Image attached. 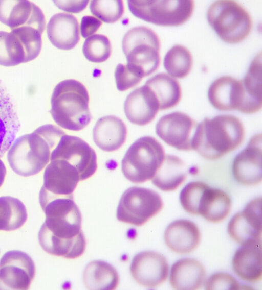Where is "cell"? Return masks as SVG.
Listing matches in <instances>:
<instances>
[{
    "label": "cell",
    "mask_w": 262,
    "mask_h": 290,
    "mask_svg": "<svg viewBox=\"0 0 262 290\" xmlns=\"http://www.w3.org/2000/svg\"><path fill=\"white\" fill-rule=\"evenodd\" d=\"M206 289H239L242 286L231 275L220 272L211 275L205 283Z\"/></svg>",
    "instance_id": "8d00e7d4"
},
{
    "label": "cell",
    "mask_w": 262,
    "mask_h": 290,
    "mask_svg": "<svg viewBox=\"0 0 262 290\" xmlns=\"http://www.w3.org/2000/svg\"><path fill=\"white\" fill-rule=\"evenodd\" d=\"M102 25L101 21L92 16H84L81 20L80 29L81 35L87 38L95 33Z\"/></svg>",
    "instance_id": "74e56055"
},
{
    "label": "cell",
    "mask_w": 262,
    "mask_h": 290,
    "mask_svg": "<svg viewBox=\"0 0 262 290\" xmlns=\"http://www.w3.org/2000/svg\"><path fill=\"white\" fill-rule=\"evenodd\" d=\"M231 207V198L226 192L204 183L195 204V213L210 222L219 223L228 216Z\"/></svg>",
    "instance_id": "ffe728a7"
},
{
    "label": "cell",
    "mask_w": 262,
    "mask_h": 290,
    "mask_svg": "<svg viewBox=\"0 0 262 290\" xmlns=\"http://www.w3.org/2000/svg\"><path fill=\"white\" fill-rule=\"evenodd\" d=\"M6 175V166L1 159H0V187L3 185Z\"/></svg>",
    "instance_id": "ab89813d"
},
{
    "label": "cell",
    "mask_w": 262,
    "mask_h": 290,
    "mask_svg": "<svg viewBox=\"0 0 262 290\" xmlns=\"http://www.w3.org/2000/svg\"><path fill=\"white\" fill-rule=\"evenodd\" d=\"M208 98L212 106L219 110L240 112L244 101L242 80L231 76L220 77L210 86Z\"/></svg>",
    "instance_id": "ac0fdd59"
},
{
    "label": "cell",
    "mask_w": 262,
    "mask_h": 290,
    "mask_svg": "<svg viewBox=\"0 0 262 290\" xmlns=\"http://www.w3.org/2000/svg\"><path fill=\"white\" fill-rule=\"evenodd\" d=\"M115 78L117 88L123 91L139 83L143 77L128 64H119L115 70Z\"/></svg>",
    "instance_id": "d590c367"
},
{
    "label": "cell",
    "mask_w": 262,
    "mask_h": 290,
    "mask_svg": "<svg viewBox=\"0 0 262 290\" xmlns=\"http://www.w3.org/2000/svg\"><path fill=\"white\" fill-rule=\"evenodd\" d=\"M207 18L219 37L228 43L242 41L249 35L252 28L249 13L234 1L214 2L208 9Z\"/></svg>",
    "instance_id": "8992f818"
},
{
    "label": "cell",
    "mask_w": 262,
    "mask_h": 290,
    "mask_svg": "<svg viewBox=\"0 0 262 290\" xmlns=\"http://www.w3.org/2000/svg\"><path fill=\"white\" fill-rule=\"evenodd\" d=\"M164 241L176 253L187 254L198 247L201 233L196 225L187 220H178L170 223L164 232Z\"/></svg>",
    "instance_id": "7402d4cb"
},
{
    "label": "cell",
    "mask_w": 262,
    "mask_h": 290,
    "mask_svg": "<svg viewBox=\"0 0 262 290\" xmlns=\"http://www.w3.org/2000/svg\"><path fill=\"white\" fill-rule=\"evenodd\" d=\"M242 82L245 95L241 112L252 114L260 111L262 106L261 53L253 59Z\"/></svg>",
    "instance_id": "4316f807"
},
{
    "label": "cell",
    "mask_w": 262,
    "mask_h": 290,
    "mask_svg": "<svg viewBox=\"0 0 262 290\" xmlns=\"http://www.w3.org/2000/svg\"><path fill=\"white\" fill-rule=\"evenodd\" d=\"M188 173V167L181 159L167 155L151 181L161 190L171 191L177 189L185 181Z\"/></svg>",
    "instance_id": "484cf974"
},
{
    "label": "cell",
    "mask_w": 262,
    "mask_h": 290,
    "mask_svg": "<svg viewBox=\"0 0 262 290\" xmlns=\"http://www.w3.org/2000/svg\"><path fill=\"white\" fill-rule=\"evenodd\" d=\"M35 275L34 261L25 252L9 251L0 259V289H28Z\"/></svg>",
    "instance_id": "8fae6325"
},
{
    "label": "cell",
    "mask_w": 262,
    "mask_h": 290,
    "mask_svg": "<svg viewBox=\"0 0 262 290\" xmlns=\"http://www.w3.org/2000/svg\"><path fill=\"white\" fill-rule=\"evenodd\" d=\"M127 128L124 122L114 115L98 119L93 130V138L98 148L106 152L119 149L126 140Z\"/></svg>",
    "instance_id": "cb8c5ba5"
},
{
    "label": "cell",
    "mask_w": 262,
    "mask_h": 290,
    "mask_svg": "<svg viewBox=\"0 0 262 290\" xmlns=\"http://www.w3.org/2000/svg\"><path fill=\"white\" fill-rule=\"evenodd\" d=\"M83 280L89 289H115L119 283V275L115 269L101 260L92 261L85 266Z\"/></svg>",
    "instance_id": "f1b7e54d"
},
{
    "label": "cell",
    "mask_w": 262,
    "mask_h": 290,
    "mask_svg": "<svg viewBox=\"0 0 262 290\" xmlns=\"http://www.w3.org/2000/svg\"><path fill=\"white\" fill-rule=\"evenodd\" d=\"M65 134L58 127L47 124L18 137L8 149L10 166L23 177L38 174L49 162L53 150Z\"/></svg>",
    "instance_id": "7a4b0ae2"
},
{
    "label": "cell",
    "mask_w": 262,
    "mask_h": 290,
    "mask_svg": "<svg viewBox=\"0 0 262 290\" xmlns=\"http://www.w3.org/2000/svg\"><path fill=\"white\" fill-rule=\"evenodd\" d=\"M196 122L186 113L174 112L161 117L156 126L157 135L174 148L183 151L192 150Z\"/></svg>",
    "instance_id": "7c38bea8"
},
{
    "label": "cell",
    "mask_w": 262,
    "mask_h": 290,
    "mask_svg": "<svg viewBox=\"0 0 262 290\" xmlns=\"http://www.w3.org/2000/svg\"><path fill=\"white\" fill-rule=\"evenodd\" d=\"M0 21L11 30L31 27L42 34L46 20L41 10L29 1H0Z\"/></svg>",
    "instance_id": "2e32d148"
},
{
    "label": "cell",
    "mask_w": 262,
    "mask_h": 290,
    "mask_svg": "<svg viewBox=\"0 0 262 290\" xmlns=\"http://www.w3.org/2000/svg\"><path fill=\"white\" fill-rule=\"evenodd\" d=\"M244 137V125L236 116L206 117L197 125L192 150L206 159L216 160L237 149Z\"/></svg>",
    "instance_id": "3957f363"
},
{
    "label": "cell",
    "mask_w": 262,
    "mask_h": 290,
    "mask_svg": "<svg viewBox=\"0 0 262 290\" xmlns=\"http://www.w3.org/2000/svg\"><path fill=\"white\" fill-rule=\"evenodd\" d=\"M90 9L93 15L106 23L117 21L124 12L123 3L121 0L91 1Z\"/></svg>",
    "instance_id": "e575fe53"
},
{
    "label": "cell",
    "mask_w": 262,
    "mask_h": 290,
    "mask_svg": "<svg viewBox=\"0 0 262 290\" xmlns=\"http://www.w3.org/2000/svg\"><path fill=\"white\" fill-rule=\"evenodd\" d=\"M261 198L249 202L243 211L235 214L228 225L230 236L242 245L261 240Z\"/></svg>",
    "instance_id": "e0dca14e"
},
{
    "label": "cell",
    "mask_w": 262,
    "mask_h": 290,
    "mask_svg": "<svg viewBox=\"0 0 262 290\" xmlns=\"http://www.w3.org/2000/svg\"><path fill=\"white\" fill-rule=\"evenodd\" d=\"M81 180L77 170L61 158L50 161L43 174V184L39 199L73 196Z\"/></svg>",
    "instance_id": "4fadbf2b"
},
{
    "label": "cell",
    "mask_w": 262,
    "mask_h": 290,
    "mask_svg": "<svg viewBox=\"0 0 262 290\" xmlns=\"http://www.w3.org/2000/svg\"><path fill=\"white\" fill-rule=\"evenodd\" d=\"M46 220L38 238L46 252L75 259L84 253L86 240L81 230L82 218L73 197L52 199L41 206Z\"/></svg>",
    "instance_id": "6da1fadb"
},
{
    "label": "cell",
    "mask_w": 262,
    "mask_h": 290,
    "mask_svg": "<svg viewBox=\"0 0 262 290\" xmlns=\"http://www.w3.org/2000/svg\"><path fill=\"white\" fill-rule=\"evenodd\" d=\"M165 156L163 146L156 138L141 137L126 152L121 161L122 172L132 182H145L153 178Z\"/></svg>",
    "instance_id": "5b68a950"
},
{
    "label": "cell",
    "mask_w": 262,
    "mask_h": 290,
    "mask_svg": "<svg viewBox=\"0 0 262 290\" xmlns=\"http://www.w3.org/2000/svg\"><path fill=\"white\" fill-rule=\"evenodd\" d=\"M47 33L52 44L61 50L73 49L80 39L77 19L73 15L65 13H58L51 17Z\"/></svg>",
    "instance_id": "603a6c76"
},
{
    "label": "cell",
    "mask_w": 262,
    "mask_h": 290,
    "mask_svg": "<svg viewBox=\"0 0 262 290\" xmlns=\"http://www.w3.org/2000/svg\"><path fill=\"white\" fill-rule=\"evenodd\" d=\"M59 9L71 13H79L87 6L89 1H54Z\"/></svg>",
    "instance_id": "f35d334b"
},
{
    "label": "cell",
    "mask_w": 262,
    "mask_h": 290,
    "mask_svg": "<svg viewBox=\"0 0 262 290\" xmlns=\"http://www.w3.org/2000/svg\"><path fill=\"white\" fill-rule=\"evenodd\" d=\"M134 279L139 284L155 288L167 279L169 267L166 259L154 251H143L133 258L129 268Z\"/></svg>",
    "instance_id": "9a60e30c"
},
{
    "label": "cell",
    "mask_w": 262,
    "mask_h": 290,
    "mask_svg": "<svg viewBox=\"0 0 262 290\" xmlns=\"http://www.w3.org/2000/svg\"><path fill=\"white\" fill-rule=\"evenodd\" d=\"M56 158L64 159L74 166L81 180L91 177L97 168L95 151L85 141L75 136L65 134L61 137L51 153L50 161Z\"/></svg>",
    "instance_id": "30bf717a"
},
{
    "label": "cell",
    "mask_w": 262,
    "mask_h": 290,
    "mask_svg": "<svg viewBox=\"0 0 262 290\" xmlns=\"http://www.w3.org/2000/svg\"><path fill=\"white\" fill-rule=\"evenodd\" d=\"M145 85L154 92L158 101L160 110L174 107L181 100L182 92L179 82L165 73L154 76Z\"/></svg>",
    "instance_id": "f546056e"
},
{
    "label": "cell",
    "mask_w": 262,
    "mask_h": 290,
    "mask_svg": "<svg viewBox=\"0 0 262 290\" xmlns=\"http://www.w3.org/2000/svg\"><path fill=\"white\" fill-rule=\"evenodd\" d=\"M232 268L243 280L257 282L262 278L261 240L242 245L233 256Z\"/></svg>",
    "instance_id": "44dd1931"
},
{
    "label": "cell",
    "mask_w": 262,
    "mask_h": 290,
    "mask_svg": "<svg viewBox=\"0 0 262 290\" xmlns=\"http://www.w3.org/2000/svg\"><path fill=\"white\" fill-rule=\"evenodd\" d=\"M82 51L90 61L101 63L106 61L111 53V45L108 38L102 34H94L84 42Z\"/></svg>",
    "instance_id": "836d02e7"
},
{
    "label": "cell",
    "mask_w": 262,
    "mask_h": 290,
    "mask_svg": "<svg viewBox=\"0 0 262 290\" xmlns=\"http://www.w3.org/2000/svg\"><path fill=\"white\" fill-rule=\"evenodd\" d=\"M131 13L145 21L162 26H177L191 16L194 8L191 0L127 1Z\"/></svg>",
    "instance_id": "ba28073f"
},
{
    "label": "cell",
    "mask_w": 262,
    "mask_h": 290,
    "mask_svg": "<svg viewBox=\"0 0 262 290\" xmlns=\"http://www.w3.org/2000/svg\"><path fill=\"white\" fill-rule=\"evenodd\" d=\"M261 134L251 137L247 147L233 160V175L236 181L245 186H254L262 180Z\"/></svg>",
    "instance_id": "5bb4252c"
},
{
    "label": "cell",
    "mask_w": 262,
    "mask_h": 290,
    "mask_svg": "<svg viewBox=\"0 0 262 290\" xmlns=\"http://www.w3.org/2000/svg\"><path fill=\"white\" fill-rule=\"evenodd\" d=\"M89 96L85 87L80 82L68 79L55 87L51 99L50 113L61 128L80 131L90 122Z\"/></svg>",
    "instance_id": "277c9868"
},
{
    "label": "cell",
    "mask_w": 262,
    "mask_h": 290,
    "mask_svg": "<svg viewBox=\"0 0 262 290\" xmlns=\"http://www.w3.org/2000/svg\"><path fill=\"white\" fill-rule=\"evenodd\" d=\"M161 196L152 189L139 186L127 189L122 195L116 212L118 220L140 226L162 209Z\"/></svg>",
    "instance_id": "9c48e42d"
},
{
    "label": "cell",
    "mask_w": 262,
    "mask_h": 290,
    "mask_svg": "<svg viewBox=\"0 0 262 290\" xmlns=\"http://www.w3.org/2000/svg\"><path fill=\"white\" fill-rule=\"evenodd\" d=\"M124 110L130 123L145 126L154 120L159 110V104L152 90L144 85L127 95Z\"/></svg>",
    "instance_id": "d6986e66"
},
{
    "label": "cell",
    "mask_w": 262,
    "mask_h": 290,
    "mask_svg": "<svg viewBox=\"0 0 262 290\" xmlns=\"http://www.w3.org/2000/svg\"><path fill=\"white\" fill-rule=\"evenodd\" d=\"M27 219L26 208L20 200L11 196L0 197V230H16Z\"/></svg>",
    "instance_id": "1f68e13d"
},
{
    "label": "cell",
    "mask_w": 262,
    "mask_h": 290,
    "mask_svg": "<svg viewBox=\"0 0 262 290\" xmlns=\"http://www.w3.org/2000/svg\"><path fill=\"white\" fill-rule=\"evenodd\" d=\"M160 43L158 35L151 29L139 26L131 28L122 41V51L127 64L143 77L158 68Z\"/></svg>",
    "instance_id": "52a82bcc"
},
{
    "label": "cell",
    "mask_w": 262,
    "mask_h": 290,
    "mask_svg": "<svg viewBox=\"0 0 262 290\" xmlns=\"http://www.w3.org/2000/svg\"><path fill=\"white\" fill-rule=\"evenodd\" d=\"M163 65L167 72L177 78L185 77L192 65V57L185 46L177 44L172 46L164 58Z\"/></svg>",
    "instance_id": "d6a6232c"
},
{
    "label": "cell",
    "mask_w": 262,
    "mask_h": 290,
    "mask_svg": "<svg viewBox=\"0 0 262 290\" xmlns=\"http://www.w3.org/2000/svg\"><path fill=\"white\" fill-rule=\"evenodd\" d=\"M206 277L205 268L199 261L184 258L178 260L172 266L169 282L175 289H198L205 283Z\"/></svg>",
    "instance_id": "d4e9b609"
},
{
    "label": "cell",
    "mask_w": 262,
    "mask_h": 290,
    "mask_svg": "<svg viewBox=\"0 0 262 290\" xmlns=\"http://www.w3.org/2000/svg\"><path fill=\"white\" fill-rule=\"evenodd\" d=\"M31 61L28 50L15 33L0 31V65L13 66Z\"/></svg>",
    "instance_id": "4dcf8cb0"
},
{
    "label": "cell",
    "mask_w": 262,
    "mask_h": 290,
    "mask_svg": "<svg viewBox=\"0 0 262 290\" xmlns=\"http://www.w3.org/2000/svg\"><path fill=\"white\" fill-rule=\"evenodd\" d=\"M19 128V123L14 105L0 81V157L9 149Z\"/></svg>",
    "instance_id": "83f0119b"
}]
</instances>
